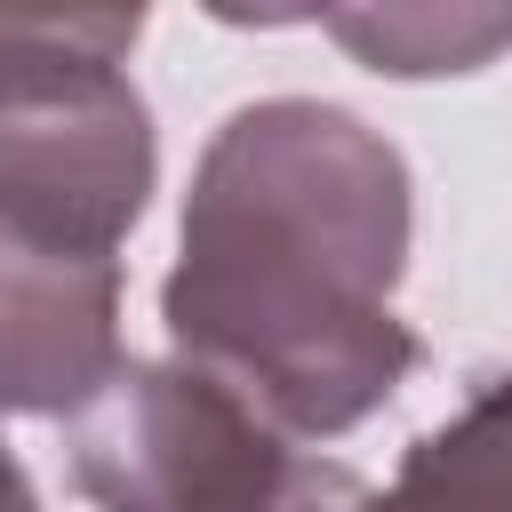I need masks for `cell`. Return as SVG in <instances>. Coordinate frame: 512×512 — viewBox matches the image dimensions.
I'll use <instances>...</instances> for the list:
<instances>
[{"instance_id": "6da1fadb", "label": "cell", "mask_w": 512, "mask_h": 512, "mask_svg": "<svg viewBox=\"0 0 512 512\" xmlns=\"http://www.w3.org/2000/svg\"><path fill=\"white\" fill-rule=\"evenodd\" d=\"M408 264V168L344 104H240L192 176L168 336L280 432H344L416 368L392 312Z\"/></svg>"}, {"instance_id": "7a4b0ae2", "label": "cell", "mask_w": 512, "mask_h": 512, "mask_svg": "<svg viewBox=\"0 0 512 512\" xmlns=\"http://www.w3.org/2000/svg\"><path fill=\"white\" fill-rule=\"evenodd\" d=\"M136 8H0V224L112 256L152 192Z\"/></svg>"}, {"instance_id": "3957f363", "label": "cell", "mask_w": 512, "mask_h": 512, "mask_svg": "<svg viewBox=\"0 0 512 512\" xmlns=\"http://www.w3.org/2000/svg\"><path fill=\"white\" fill-rule=\"evenodd\" d=\"M72 472L96 512H368L360 472L184 360L120 368L72 416Z\"/></svg>"}, {"instance_id": "277c9868", "label": "cell", "mask_w": 512, "mask_h": 512, "mask_svg": "<svg viewBox=\"0 0 512 512\" xmlns=\"http://www.w3.org/2000/svg\"><path fill=\"white\" fill-rule=\"evenodd\" d=\"M120 264L48 248L0 224V400L8 408H88L128 360L112 336Z\"/></svg>"}, {"instance_id": "5b68a950", "label": "cell", "mask_w": 512, "mask_h": 512, "mask_svg": "<svg viewBox=\"0 0 512 512\" xmlns=\"http://www.w3.org/2000/svg\"><path fill=\"white\" fill-rule=\"evenodd\" d=\"M368 512H512V376L480 384L440 432H424Z\"/></svg>"}, {"instance_id": "8992f818", "label": "cell", "mask_w": 512, "mask_h": 512, "mask_svg": "<svg viewBox=\"0 0 512 512\" xmlns=\"http://www.w3.org/2000/svg\"><path fill=\"white\" fill-rule=\"evenodd\" d=\"M360 64L376 72H472L488 64L504 40H512V16L504 8H336L320 16Z\"/></svg>"}, {"instance_id": "52a82bcc", "label": "cell", "mask_w": 512, "mask_h": 512, "mask_svg": "<svg viewBox=\"0 0 512 512\" xmlns=\"http://www.w3.org/2000/svg\"><path fill=\"white\" fill-rule=\"evenodd\" d=\"M0 512H32V480H24V464L8 456V440H0Z\"/></svg>"}]
</instances>
